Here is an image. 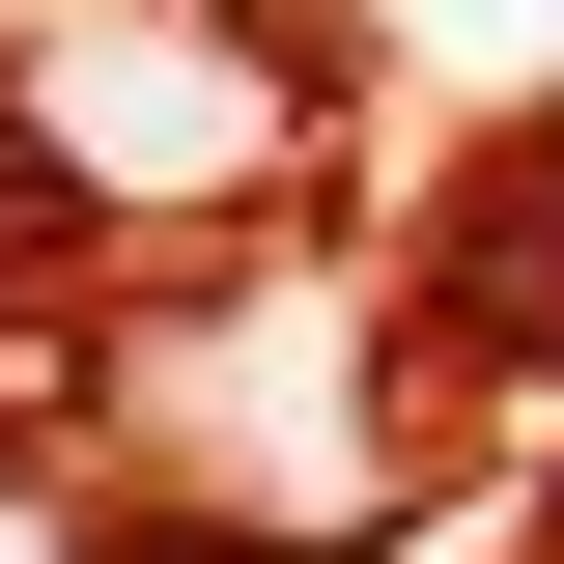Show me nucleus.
Listing matches in <instances>:
<instances>
[{
  "label": "nucleus",
  "instance_id": "2",
  "mask_svg": "<svg viewBox=\"0 0 564 564\" xmlns=\"http://www.w3.org/2000/svg\"><path fill=\"white\" fill-rule=\"evenodd\" d=\"M0 564H85V508H57V480H0Z\"/></svg>",
  "mask_w": 564,
  "mask_h": 564
},
{
  "label": "nucleus",
  "instance_id": "1",
  "mask_svg": "<svg viewBox=\"0 0 564 564\" xmlns=\"http://www.w3.org/2000/svg\"><path fill=\"white\" fill-rule=\"evenodd\" d=\"M0 170L57 198V254H198V226H254L311 170V85L226 0H57L0 57Z\"/></svg>",
  "mask_w": 564,
  "mask_h": 564
}]
</instances>
